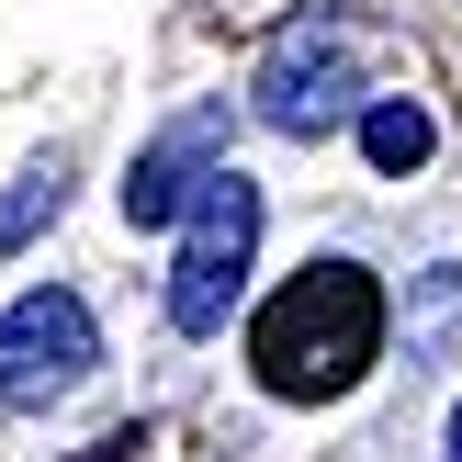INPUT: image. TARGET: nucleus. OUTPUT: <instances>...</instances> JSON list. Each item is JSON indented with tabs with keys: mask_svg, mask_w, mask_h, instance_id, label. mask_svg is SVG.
<instances>
[{
	"mask_svg": "<svg viewBox=\"0 0 462 462\" xmlns=\"http://www.w3.org/2000/svg\"><path fill=\"white\" fill-rule=\"evenodd\" d=\"M248 361L282 406H328L383 361V282L361 260H305L248 328Z\"/></svg>",
	"mask_w": 462,
	"mask_h": 462,
	"instance_id": "1",
	"label": "nucleus"
},
{
	"mask_svg": "<svg viewBox=\"0 0 462 462\" xmlns=\"http://www.w3.org/2000/svg\"><path fill=\"white\" fill-rule=\"evenodd\" d=\"M248 260H260V180L215 158L203 192H192V226H180V260H170V328L215 338L248 293Z\"/></svg>",
	"mask_w": 462,
	"mask_h": 462,
	"instance_id": "2",
	"label": "nucleus"
},
{
	"mask_svg": "<svg viewBox=\"0 0 462 462\" xmlns=\"http://www.w3.org/2000/svg\"><path fill=\"white\" fill-rule=\"evenodd\" d=\"M260 125L271 135H293V147H328L338 125H361V57H350V34L338 23H293L282 45L260 57Z\"/></svg>",
	"mask_w": 462,
	"mask_h": 462,
	"instance_id": "3",
	"label": "nucleus"
},
{
	"mask_svg": "<svg viewBox=\"0 0 462 462\" xmlns=\"http://www.w3.org/2000/svg\"><path fill=\"white\" fill-rule=\"evenodd\" d=\"M90 361H102V338H90V305L57 282L12 293V316H0V406H57L90 383Z\"/></svg>",
	"mask_w": 462,
	"mask_h": 462,
	"instance_id": "4",
	"label": "nucleus"
},
{
	"mask_svg": "<svg viewBox=\"0 0 462 462\" xmlns=\"http://www.w3.org/2000/svg\"><path fill=\"white\" fill-rule=\"evenodd\" d=\"M215 158H226V125H215V113L170 125V135L125 170V226H170V215H192V192H203V170H215Z\"/></svg>",
	"mask_w": 462,
	"mask_h": 462,
	"instance_id": "5",
	"label": "nucleus"
},
{
	"mask_svg": "<svg viewBox=\"0 0 462 462\" xmlns=\"http://www.w3.org/2000/svg\"><path fill=\"white\" fill-rule=\"evenodd\" d=\"M429 147H440V125H429V102H406V90H373V102H361V158H373L383 180L429 170Z\"/></svg>",
	"mask_w": 462,
	"mask_h": 462,
	"instance_id": "6",
	"label": "nucleus"
},
{
	"mask_svg": "<svg viewBox=\"0 0 462 462\" xmlns=\"http://www.w3.org/2000/svg\"><path fill=\"white\" fill-rule=\"evenodd\" d=\"M57 203H68V180H57V170H34L12 203H0V248H23L34 226H57Z\"/></svg>",
	"mask_w": 462,
	"mask_h": 462,
	"instance_id": "7",
	"label": "nucleus"
},
{
	"mask_svg": "<svg viewBox=\"0 0 462 462\" xmlns=\"http://www.w3.org/2000/svg\"><path fill=\"white\" fill-rule=\"evenodd\" d=\"M125 451H135V440H102V451H79V462H125Z\"/></svg>",
	"mask_w": 462,
	"mask_h": 462,
	"instance_id": "8",
	"label": "nucleus"
},
{
	"mask_svg": "<svg viewBox=\"0 0 462 462\" xmlns=\"http://www.w3.org/2000/svg\"><path fill=\"white\" fill-rule=\"evenodd\" d=\"M451 462H462V406H451Z\"/></svg>",
	"mask_w": 462,
	"mask_h": 462,
	"instance_id": "9",
	"label": "nucleus"
}]
</instances>
